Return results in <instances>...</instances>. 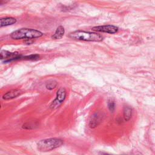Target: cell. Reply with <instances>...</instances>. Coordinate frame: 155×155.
Masks as SVG:
<instances>
[{"instance_id": "cell-1", "label": "cell", "mask_w": 155, "mask_h": 155, "mask_svg": "<svg viewBox=\"0 0 155 155\" xmlns=\"http://www.w3.org/2000/svg\"><path fill=\"white\" fill-rule=\"evenodd\" d=\"M68 36L73 39L84 41L100 42L103 39L102 36L100 34L82 30H77L70 33Z\"/></svg>"}, {"instance_id": "cell-2", "label": "cell", "mask_w": 155, "mask_h": 155, "mask_svg": "<svg viewBox=\"0 0 155 155\" xmlns=\"http://www.w3.org/2000/svg\"><path fill=\"white\" fill-rule=\"evenodd\" d=\"M43 33L37 30L27 28H22L15 30L12 33L10 36L13 39H35L41 37Z\"/></svg>"}, {"instance_id": "cell-3", "label": "cell", "mask_w": 155, "mask_h": 155, "mask_svg": "<svg viewBox=\"0 0 155 155\" xmlns=\"http://www.w3.org/2000/svg\"><path fill=\"white\" fill-rule=\"evenodd\" d=\"M64 142L59 138H49L41 140L37 143L38 150L40 151L47 152L53 150L63 144Z\"/></svg>"}, {"instance_id": "cell-4", "label": "cell", "mask_w": 155, "mask_h": 155, "mask_svg": "<svg viewBox=\"0 0 155 155\" xmlns=\"http://www.w3.org/2000/svg\"><path fill=\"white\" fill-rule=\"evenodd\" d=\"M66 90L64 88L61 87L59 88L56 92V96L55 99L50 104V108L52 109H55L59 107L64 101L66 97Z\"/></svg>"}, {"instance_id": "cell-5", "label": "cell", "mask_w": 155, "mask_h": 155, "mask_svg": "<svg viewBox=\"0 0 155 155\" xmlns=\"http://www.w3.org/2000/svg\"><path fill=\"white\" fill-rule=\"evenodd\" d=\"M119 28L116 26L112 25H100L96 26L92 28V30L97 32L107 33L110 34H114L117 32Z\"/></svg>"}, {"instance_id": "cell-6", "label": "cell", "mask_w": 155, "mask_h": 155, "mask_svg": "<svg viewBox=\"0 0 155 155\" xmlns=\"http://www.w3.org/2000/svg\"><path fill=\"white\" fill-rule=\"evenodd\" d=\"M104 116V114L100 111H96L94 113L91 117L89 122V127L92 128L97 127L102 122Z\"/></svg>"}, {"instance_id": "cell-7", "label": "cell", "mask_w": 155, "mask_h": 155, "mask_svg": "<svg viewBox=\"0 0 155 155\" xmlns=\"http://www.w3.org/2000/svg\"><path fill=\"white\" fill-rule=\"evenodd\" d=\"M22 93V91L19 89H13L7 92H6L3 96L2 98L4 100H10L14 99L18 96L21 95Z\"/></svg>"}, {"instance_id": "cell-8", "label": "cell", "mask_w": 155, "mask_h": 155, "mask_svg": "<svg viewBox=\"0 0 155 155\" xmlns=\"http://www.w3.org/2000/svg\"><path fill=\"white\" fill-rule=\"evenodd\" d=\"M16 22V19L12 17H7L1 19V27L4 26H8L10 25L14 24Z\"/></svg>"}, {"instance_id": "cell-9", "label": "cell", "mask_w": 155, "mask_h": 155, "mask_svg": "<svg viewBox=\"0 0 155 155\" xmlns=\"http://www.w3.org/2000/svg\"><path fill=\"white\" fill-rule=\"evenodd\" d=\"M64 33H65V29L64 27L62 25H60L56 28V30L55 31L54 33L52 36V38L54 39H61L64 36Z\"/></svg>"}, {"instance_id": "cell-10", "label": "cell", "mask_w": 155, "mask_h": 155, "mask_svg": "<svg viewBox=\"0 0 155 155\" xmlns=\"http://www.w3.org/2000/svg\"><path fill=\"white\" fill-rule=\"evenodd\" d=\"M132 116V109L128 106H125L123 110V117L125 121L129 120Z\"/></svg>"}, {"instance_id": "cell-11", "label": "cell", "mask_w": 155, "mask_h": 155, "mask_svg": "<svg viewBox=\"0 0 155 155\" xmlns=\"http://www.w3.org/2000/svg\"><path fill=\"white\" fill-rule=\"evenodd\" d=\"M38 126V124L35 122H28L22 125V128L25 129H33Z\"/></svg>"}, {"instance_id": "cell-12", "label": "cell", "mask_w": 155, "mask_h": 155, "mask_svg": "<svg viewBox=\"0 0 155 155\" xmlns=\"http://www.w3.org/2000/svg\"><path fill=\"white\" fill-rule=\"evenodd\" d=\"M39 58V56L38 54H30V55L24 56H21L20 59H23V60H36V59H38Z\"/></svg>"}, {"instance_id": "cell-13", "label": "cell", "mask_w": 155, "mask_h": 155, "mask_svg": "<svg viewBox=\"0 0 155 155\" xmlns=\"http://www.w3.org/2000/svg\"><path fill=\"white\" fill-rule=\"evenodd\" d=\"M57 82L56 81H49L48 82H47L46 84V88L48 89V90H53V88H54L56 85H57Z\"/></svg>"}, {"instance_id": "cell-14", "label": "cell", "mask_w": 155, "mask_h": 155, "mask_svg": "<svg viewBox=\"0 0 155 155\" xmlns=\"http://www.w3.org/2000/svg\"><path fill=\"white\" fill-rule=\"evenodd\" d=\"M108 109L111 112H113L115 108V104L114 102V101L110 100L108 101Z\"/></svg>"}, {"instance_id": "cell-15", "label": "cell", "mask_w": 155, "mask_h": 155, "mask_svg": "<svg viewBox=\"0 0 155 155\" xmlns=\"http://www.w3.org/2000/svg\"><path fill=\"white\" fill-rule=\"evenodd\" d=\"M34 42L33 39H26L25 41V43L27 44H31Z\"/></svg>"}, {"instance_id": "cell-16", "label": "cell", "mask_w": 155, "mask_h": 155, "mask_svg": "<svg viewBox=\"0 0 155 155\" xmlns=\"http://www.w3.org/2000/svg\"><path fill=\"white\" fill-rule=\"evenodd\" d=\"M10 0H1V4L2 5L4 4H5L6 2H7L8 1H9Z\"/></svg>"}]
</instances>
